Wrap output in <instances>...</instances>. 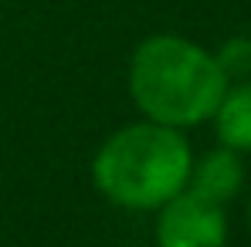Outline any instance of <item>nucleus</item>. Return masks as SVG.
I'll return each instance as SVG.
<instances>
[{"mask_svg": "<svg viewBox=\"0 0 251 247\" xmlns=\"http://www.w3.org/2000/svg\"><path fill=\"white\" fill-rule=\"evenodd\" d=\"M156 244L160 247H224L227 244V217L224 206L180 190L160 206L156 220Z\"/></svg>", "mask_w": 251, "mask_h": 247, "instance_id": "obj_3", "label": "nucleus"}, {"mask_svg": "<svg viewBox=\"0 0 251 247\" xmlns=\"http://www.w3.org/2000/svg\"><path fill=\"white\" fill-rule=\"evenodd\" d=\"M187 183H190L194 193H201V197H207V200L224 206L245 183V163H241L238 149H227V146L214 149L210 156L201 159L197 169H190Z\"/></svg>", "mask_w": 251, "mask_h": 247, "instance_id": "obj_4", "label": "nucleus"}, {"mask_svg": "<svg viewBox=\"0 0 251 247\" xmlns=\"http://www.w3.org/2000/svg\"><path fill=\"white\" fill-rule=\"evenodd\" d=\"M187 139L160 122H139L119 129L95 156V186L119 206L156 210L190 180Z\"/></svg>", "mask_w": 251, "mask_h": 247, "instance_id": "obj_2", "label": "nucleus"}, {"mask_svg": "<svg viewBox=\"0 0 251 247\" xmlns=\"http://www.w3.org/2000/svg\"><path fill=\"white\" fill-rule=\"evenodd\" d=\"M248 213H251V203H248Z\"/></svg>", "mask_w": 251, "mask_h": 247, "instance_id": "obj_7", "label": "nucleus"}, {"mask_svg": "<svg viewBox=\"0 0 251 247\" xmlns=\"http://www.w3.org/2000/svg\"><path fill=\"white\" fill-rule=\"evenodd\" d=\"M129 91L153 122L180 129L214 115L227 91V78L204 47L176 34H156L132 54Z\"/></svg>", "mask_w": 251, "mask_h": 247, "instance_id": "obj_1", "label": "nucleus"}, {"mask_svg": "<svg viewBox=\"0 0 251 247\" xmlns=\"http://www.w3.org/2000/svg\"><path fill=\"white\" fill-rule=\"evenodd\" d=\"M224 78H248L251 75V38H231L217 54Z\"/></svg>", "mask_w": 251, "mask_h": 247, "instance_id": "obj_6", "label": "nucleus"}, {"mask_svg": "<svg viewBox=\"0 0 251 247\" xmlns=\"http://www.w3.org/2000/svg\"><path fill=\"white\" fill-rule=\"evenodd\" d=\"M217 139L227 149L251 153V82H241L224 91L221 105L214 109Z\"/></svg>", "mask_w": 251, "mask_h": 247, "instance_id": "obj_5", "label": "nucleus"}]
</instances>
